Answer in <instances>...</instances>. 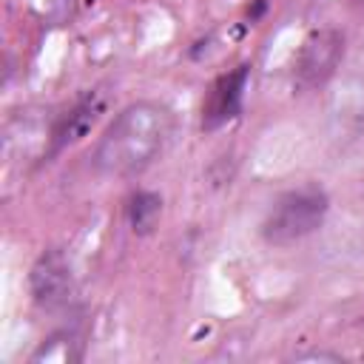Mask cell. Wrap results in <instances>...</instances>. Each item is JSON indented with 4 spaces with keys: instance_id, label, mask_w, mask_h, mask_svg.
I'll list each match as a JSON object with an SVG mask.
<instances>
[{
    "instance_id": "6da1fadb",
    "label": "cell",
    "mask_w": 364,
    "mask_h": 364,
    "mask_svg": "<svg viewBox=\"0 0 364 364\" xmlns=\"http://www.w3.org/2000/svg\"><path fill=\"white\" fill-rule=\"evenodd\" d=\"M176 128L173 111L154 100L125 105L102 131L94 148V168L108 179L142 173L165 151Z\"/></svg>"
},
{
    "instance_id": "7a4b0ae2",
    "label": "cell",
    "mask_w": 364,
    "mask_h": 364,
    "mask_svg": "<svg viewBox=\"0 0 364 364\" xmlns=\"http://www.w3.org/2000/svg\"><path fill=\"white\" fill-rule=\"evenodd\" d=\"M330 213V196L321 185H299L279 193L262 222V236L267 245H293L316 233Z\"/></svg>"
},
{
    "instance_id": "3957f363",
    "label": "cell",
    "mask_w": 364,
    "mask_h": 364,
    "mask_svg": "<svg viewBox=\"0 0 364 364\" xmlns=\"http://www.w3.org/2000/svg\"><path fill=\"white\" fill-rule=\"evenodd\" d=\"M344 57V34L338 28H316L304 37L299 54H296V65H293V74H296V85L299 88H318L324 85L338 63Z\"/></svg>"
},
{
    "instance_id": "277c9868",
    "label": "cell",
    "mask_w": 364,
    "mask_h": 364,
    "mask_svg": "<svg viewBox=\"0 0 364 364\" xmlns=\"http://www.w3.org/2000/svg\"><path fill=\"white\" fill-rule=\"evenodd\" d=\"M247 82H250V65H236L210 82L205 102H202V128L205 131H216L242 114Z\"/></svg>"
},
{
    "instance_id": "5b68a950",
    "label": "cell",
    "mask_w": 364,
    "mask_h": 364,
    "mask_svg": "<svg viewBox=\"0 0 364 364\" xmlns=\"http://www.w3.org/2000/svg\"><path fill=\"white\" fill-rule=\"evenodd\" d=\"M28 284H31V296L37 304H43V307L63 304L71 293V267H68L65 256L60 250H46L34 262Z\"/></svg>"
},
{
    "instance_id": "8992f818",
    "label": "cell",
    "mask_w": 364,
    "mask_h": 364,
    "mask_svg": "<svg viewBox=\"0 0 364 364\" xmlns=\"http://www.w3.org/2000/svg\"><path fill=\"white\" fill-rule=\"evenodd\" d=\"M102 114V100L100 97H85V100H80L57 125H54V131H51V154H60V151H65L68 145H74V142H80L91 128H94V122H97V117Z\"/></svg>"
},
{
    "instance_id": "52a82bcc",
    "label": "cell",
    "mask_w": 364,
    "mask_h": 364,
    "mask_svg": "<svg viewBox=\"0 0 364 364\" xmlns=\"http://www.w3.org/2000/svg\"><path fill=\"white\" fill-rule=\"evenodd\" d=\"M162 216V196L154 193V191H136L128 202V225L134 233L145 236L156 228Z\"/></svg>"
},
{
    "instance_id": "ba28073f",
    "label": "cell",
    "mask_w": 364,
    "mask_h": 364,
    "mask_svg": "<svg viewBox=\"0 0 364 364\" xmlns=\"http://www.w3.org/2000/svg\"><path fill=\"white\" fill-rule=\"evenodd\" d=\"M71 336H51L48 341H43L40 344V350L31 355V361H71V358H77L74 353H71Z\"/></svg>"
},
{
    "instance_id": "9c48e42d",
    "label": "cell",
    "mask_w": 364,
    "mask_h": 364,
    "mask_svg": "<svg viewBox=\"0 0 364 364\" xmlns=\"http://www.w3.org/2000/svg\"><path fill=\"white\" fill-rule=\"evenodd\" d=\"M296 361H341V355L327 350H310V353H299Z\"/></svg>"
}]
</instances>
